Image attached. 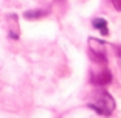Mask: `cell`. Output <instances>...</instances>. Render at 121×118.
Listing matches in <instances>:
<instances>
[{
	"label": "cell",
	"mask_w": 121,
	"mask_h": 118,
	"mask_svg": "<svg viewBox=\"0 0 121 118\" xmlns=\"http://www.w3.org/2000/svg\"><path fill=\"white\" fill-rule=\"evenodd\" d=\"M89 107L94 109L95 112H98L100 115L107 117V115H110V114L113 112V109H115V100L110 97V94L101 91L100 94H98V98L95 100V103L89 104Z\"/></svg>",
	"instance_id": "cell-1"
},
{
	"label": "cell",
	"mask_w": 121,
	"mask_h": 118,
	"mask_svg": "<svg viewBox=\"0 0 121 118\" xmlns=\"http://www.w3.org/2000/svg\"><path fill=\"white\" fill-rule=\"evenodd\" d=\"M91 81L92 84H97V86H106L112 81V72L109 69H103V71L97 72V74H92Z\"/></svg>",
	"instance_id": "cell-2"
},
{
	"label": "cell",
	"mask_w": 121,
	"mask_h": 118,
	"mask_svg": "<svg viewBox=\"0 0 121 118\" xmlns=\"http://www.w3.org/2000/svg\"><path fill=\"white\" fill-rule=\"evenodd\" d=\"M89 51L94 54H101V55H106V44L101 40L97 39H89Z\"/></svg>",
	"instance_id": "cell-3"
},
{
	"label": "cell",
	"mask_w": 121,
	"mask_h": 118,
	"mask_svg": "<svg viewBox=\"0 0 121 118\" xmlns=\"http://www.w3.org/2000/svg\"><path fill=\"white\" fill-rule=\"evenodd\" d=\"M92 26L95 28V29H98L101 32V35L103 37H107L109 35V28H107V20L103 17H97L92 20Z\"/></svg>",
	"instance_id": "cell-4"
},
{
	"label": "cell",
	"mask_w": 121,
	"mask_h": 118,
	"mask_svg": "<svg viewBox=\"0 0 121 118\" xmlns=\"http://www.w3.org/2000/svg\"><path fill=\"white\" fill-rule=\"evenodd\" d=\"M11 20H12V23H11V26L8 28V35L11 37L12 40H18V37H20V29H18V18H17V15L15 14H11Z\"/></svg>",
	"instance_id": "cell-5"
},
{
	"label": "cell",
	"mask_w": 121,
	"mask_h": 118,
	"mask_svg": "<svg viewBox=\"0 0 121 118\" xmlns=\"http://www.w3.org/2000/svg\"><path fill=\"white\" fill-rule=\"evenodd\" d=\"M48 14H49V11H46V9H29L23 14V17L28 20H37V18H41Z\"/></svg>",
	"instance_id": "cell-6"
},
{
	"label": "cell",
	"mask_w": 121,
	"mask_h": 118,
	"mask_svg": "<svg viewBox=\"0 0 121 118\" xmlns=\"http://www.w3.org/2000/svg\"><path fill=\"white\" fill-rule=\"evenodd\" d=\"M110 3L113 5V8L117 11H121V0H110Z\"/></svg>",
	"instance_id": "cell-7"
}]
</instances>
